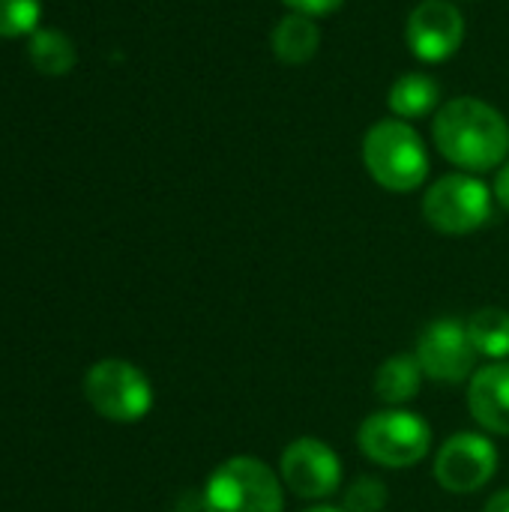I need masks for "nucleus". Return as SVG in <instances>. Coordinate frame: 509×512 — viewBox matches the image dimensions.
<instances>
[{"instance_id": "obj_1", "label": "nucleus", "mask_w": 509, "mask_h": 512, "mask_svg": "<svg viewBox=\"0 0 509 512\" xmlns=\"http://www.w3.org/2000/svg\"><path fill=\"white\" fill-rule=\"evenodd\" d=\"M435 144L453 165L465 171H489L509 153L507 120L483 99H453L435 117Z\"/></svg>"}, {"instance_id": "obj_2", "label": "nucleus", "mask_w": 509, "mask_h": 512, "mask_svg": "<svg viewBox=\"0 0 509 512\" xmlns=\"http://www.w3.org/2000/svg\"><path fill=\"white\" fill-rule=\"evenodd\" d=\"M204 512H285V483L255 456L222 462L204 492Z\"/></svg>"}, {"instance_id": "obj_3", "label": "nucleus", "mask_w": 509, "mask_h": 512, "mask_svg": "<svg viewBox=\"0 0 509 512\" xmlns=\"http://www.w3.org/2000/svg\"><path fill=\"white\" fill-rule=\"evenodd\" d=\"M363 162L378 186L390 192L420 189L429 177V153L405 120H381L366 132Z\"/></svg>"}, {"instance_id": "obj_4", "label": "nucleus", "mask_w": 509, "mask_h": 512, "mask_svg": "<svg viewBox=\"0 0 509 512\" xmlns=\"http://www.w3.org/2000/svg\"><path fill=\"white\" fill-rule=\"evenodd\" d=\"M357 444L366 459L381 468L402 471L420 465L432 450L429 423L405 408H384L363 420L357 432Z\"/></svg>"}, {"instance_id": "obj_5", "label": "nucleus", "mask_w": 509, "mask_h": 512, "mask_svg": "<svg viewBox=\"0 0 509 512\" xmlns=\"http://www.w3.org/2000/svg\"><path fill=\"white\" fill-rule=\"evenodd\" d=\"M84 396L93 411L111 423H138L153 408L150 378L129 360H99L90 366Z\"/></svg>"}, {"instance_id": "obj_6", "label": "nucleus", "mask_w": 509, "mask_h": 512, "mask_svg": "<svg viewBox=\"0 0 509 512\" xmlns=\"http://www.w3.org/2000/svg\"><path fill=\"white\" fill-rule=\"evenodd\" d=\"M423 216L441 234H471L492 219V189L471 174H447L426 192Z\"/></svg>"}, {"instance_id": "obj_7", "label": "nucleus", "mask_w": 509, "mask_h": 512, "mask_svg": "<svg viewBox=\"0 0 509 512\" xmlns=\"http://www.w3.org/2000/svg\"><path fill=\"white\" fill-rule=\"evenodd\" d=\"M279 477L291 495L324 501L333 498L342 486V459L321 438H297L282 450Z\"/></svg>"}, {"instance_id": "obj_8", "label": "nucleus", "mask_w": 509, "mask_h": 512, "mask_svg": "<svg viewBox=\"0 0 509 512\" xmlns=\"http://www.w3.org/2000/svg\"><path fill=\"white\" fill-rule=\"evenodd\" d=\"M498 471V447L480 432L447 438L435 456V480L450 495H474L492 483Z\"/></svg>"}, {"instance_id": "obj_9", "label": "nucleus", "mask_w": 509, "mask_h": 512, "mask_svg": "<svg viewBox=\"0 0 509 512\" xmlns=\"http://www.w3.org/2000/svg\"><path fill=\"white\" fill-rule=\"evenodd\" d=\"M417 360L423 375L438 384H462L477 372V348L468 336V324L456 318L432 321L417 339Z\"/></svg>"}, {"instance_id": "obj_10", "label": "nucleus", "mask_w": 509, "mask_h": 512, "mask_svg": "<svg viewBox=\"0 0 509 512\" xmlns=\"http://www.w3.org/2000/svg\"><path fill=\"white\" fill-rule=\"evenodd\" d=\"M408 45L426 63L453 57L465 39V18L447 0H423L408 18Z\"/></svg>"}, {"instance_id": "obj_11", "label": "nucleus", "mask_w": 509, "mask_h": 512, "mask_svg": "<svg viewBox=\"0 0 509 512\" xmlns=\"http://www.w3.org/2000/svg\"><path fill=\"white\" fill-rule=\"evenodd\" d=\"M471 417L492 435H509V363L498 360L474 372L468 387Z\"/></svg>"}, {"instance_id": "obj_12", "label": "nucleus", "mask_w": 509, "mask_h": 512, "mask_svg": "<svg viewBox=\"0 0 509 512\" xmlns=\"http://www.w3.org/2000/svg\"><path fill=\"white\" fill-rule=\"evenodd\" d=\"M423 378L417 354H393L375 372V396L390 408H402L420 396Z\"/></svg>"}, {"instance_id": "obj_13", "label": "nucleus", "mask_w": 509, "mask_h": 512, "mask_svg": "<svg viewBox=\"0 0 509 512\" xmlns=\"http://www.w3.org/2000/svg\"><path fill=\"white\" fill-rule=\"evenodd\" d=\"M318 45H321V30L312 15L291 12L273 30V51L282 63L300 66L315 57Z\"/></svg>"}, {"instance_id": "obj_14", "label": "nucleus", "mask_w": 509, "mask_h": 512, "mask_svg": "<svg viewBox=\"0 0 509 512\" xmlns=\"http://www.w3.org/2000/svg\"><path fill=\"white\" fill-rule=\"evenodd\" d=\"M441 99V87L435 78L423 75V72H408L402 75L393 90H390V108L393 114L405 117V120H417L432 114V108Z\"/></svg>"}, {"instance_id": "obj_15", "label": "nucleus", "mask_w": 509, "mask_h": 512, "mask_svg": "<svg viewBox=\"0 0 509 512\" xmlns=\"http://www.w3.org/2000/svg\"><path fill=\"white\" fill-rule=\"evenodd\" d=\"M468 336L477 348V354L489 360H507L509 357V312L504 309H477L468 318Z\"/></svg>"}, {"instance_id": "obj_16", "label": "nucleus", "mask_w": 509, "mask_h": 512, "mask_svg": "<svg viewBox=\"0 0 509 512\" xmlns=\"http://www.w3.org/2000/svg\"><path fill=\"white\" fill-rule=\"evenodd\" d=\"M30 63L42 72V75H66L72 72L78 54L69 36H63L60 30H36L30 45H27Z\"/></svg>"}, {"instance_id": "obj_17", "label": "nucleus", "mask_w": 509, "mask_h": 512, "mask_svg": "<svg viewBox=\"0 0 509 512\" xmlns=\"http://www.w3.org/2000/svg\"><path fill=\"white\" fill-rule=\"evenodd\" d=\"M39 15H42L39 0H0V36L12 39L24 33H36Z\"/></svg>"}, {"instance_id": "obj_18", "label": "nucleus", "mask_w": 509, "mask_h": 512, "mask_svg": "<svg viewBox=\"0 0 509 512\" xmlns=\"http://www.w3.org/2000/svg\"><path fill=\"white\" fill-rule=\"evenodd\" d=\"M387 504V486L378 477H357L345 492V512H381Z\"/></svg>"}, {"instance_id": "obj_19", "label": "nucleus", "mask_w": 509, "mask_h": 512, "mask_svg": "<svg viewBox=\"0 0 509 512\" xmlns=\"http://www.w3.org/2000/svg\"><path fill=\"white\" fill-rule=\"evenodd\" d=\"M285 6H291L294 12H300V15H330V12H336L345 0H282Z\"/></svg>"}, {"instance_id": "obj_20", "label": "nucleus", "mask_w": 509, "mask_h": 512, "mask_svg": "<svg viewBox=\"0 0 509 512\" xmlns=\"http://www.w3.org/2000/svg\"><path fill=\"white\" fill-rule=\"evenodd\" d=\"M495 198H498V201H501V204H504V207L509 210V165L504 168V171H501V174H498V183H495Z\"/></svg>"}, {"instance_id": "obj_21", "label": "nucleus", "mask_w": 509, "mask_h": 512, "mask_svg": "<svg viewBox=\"0 0 509 512\" xmlns=\"http://www.w3.org/2000/svg\"><path fill=\"white\" fill-rule=\"evenodd\" d=\"M486 512H509V489L498 492V495H492V498H489V504H486Z\"/></svg>"}, {"instance_id": "obj_22", "label": "nucleus", "mask_w": 509, "mask_h": 512, "mask_svg": "<svg viewBox=\"0 0 509 512\" xmlns=\"http://www.w3.org/2000/svg\"><path fill=\"white\" fill-rule=\"evenodd\" d=\"M174 512H204V507H201V501H198V498L186 495V498L180 501V507H177Z\"/></svg>"}, {"instance_id": "obj_23", "label": "nucleus", "mask_w": 509, "mask_h": 512, "mask_svg": "<svg viewBox=\"0 0 509 512\" xmlns=\"http://www.w3.org/2000/svg\"><path fill=\"white\" fill-rule=\"evenodd\" d=\"M303 512H345V510H339V507H327V504H321V507H312V510H303Z\"/></svg>"}]
</instances>
